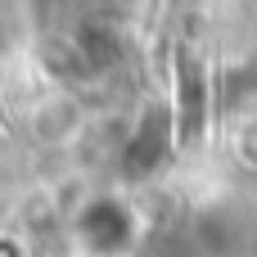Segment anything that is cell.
I'll use <instances>...</instances> for the list:
<instances>
[{
	"label": "cell",
	"mask_w": 257,
	"mask_h": 257,
	"mask_svg": "<svg viewBox=\"0 0 257 257\" xmlns=\"http://www.w3.org/2000/svg\"><path fill=\"white\" fill-rule=\"evenodd\" d=\"M181 99H185V108H181V140H194L199 131H203V72H194V63L185 59L181 63Z\"/></svg>",
	"instance_id": "3"
},
{
	"label": "cell",
	"mask_w": 257,
	"mask_h": 257,
	"mask_svg": "<svg viewBox=\"0 0 257 257\" xmlns=\"http://www.w3.org/2000/svg\"><path fill=\"white\" fill-rule=\"evenodd\" d=\"M81 230H86V244H90V248L113 253V248H122V244L131 239V217H126L117 203H90Z\"/></svg>",
	"instance_id": "2"
},
{
	"label": "cell",
	"mask_w": 257,
	"mask_h": 257,
	"mask_svg": "<svg viewBox=\"0 0 257 257\" xmlns=\"http://www.w3.org/2000/svg\"><path fill=\"white\" fill-rule=\"evenodd\" d=\"M167 140H172V117H167V108H149L145 126L136 131V140H131V149H126V172L140 176V172L158 167L163 154H167Z\"/></svg>",
	"instance_id": "1"
}]
</instances>
